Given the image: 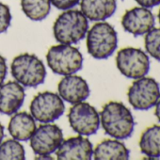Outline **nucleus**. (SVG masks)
<instances>
[{"mask_svg": "<svg viewBox=\"0 0 160 160\" xmlns=\"http://www.w3.org/2000/svg\"><path fill=\"white\" fill-rule=\"evenodd\" d=\"M100 124L107 135L122 140L133 135L135 120L127 107L121 102L111 101L102 108Z\"/></svg>", "mask_w": 160, "mask_h": 160, "instance_id": "obj_1", "label": "nucleus"}, {"mask_svg": "<svg viewBox=\"0 0 160 160\" xmlns=\"http://www.w3.org/2000/svg\"><path fill=\"white\" fill-rule=\"evenodd\" d=\"M89 30V22L81 11L67 10L56 19L53 33L57 42L74 44L82 41Z\"/></svg>", "mask_w": 160, "mask_h": 160, "instance_id": "obj_2", "label": "nucleus"}, {"mask_svg": "<svg viewBox=\"0 0 160 160\" xmlns=\"http://www.w3.org/2000/svg\"><path fill=\"white\" fill-rule=\"evenodd\" d=\"M11 71L13 78L23 87L36 88L42 84L46 78L43 62L34 54L25 53L14 58Z\"/></svg>", "mask_w": 160, "mask_h": 160, "instance_id": "obj_3", "label": "nucleus"}, {"mask_svg": "<svg viewBox=\"0 0 160 160\" xmlns=\"http://www.w3.org/2000/svg\"><path fill=\"white\" fill-rule=\"evenodd\" d=\"M88 53L96 59H107L118 47V34L108 23L99 22L87 32Z\"/></svg>", "mask_w": 160, "mask_h": 160, "instance_id": "obj_4", "label": "nucleus"}, {"mask_svg": "<svg viewBox=\"0 0 160 160\" xmlns=\"http://www.w3.org/2000/svg\"><path fill=\"white\" fill-rule=\"evenodd\" d=\"M49 68L57 74L69 75L83 67V56L76 47L71 44H58L49 48L46 54Z\"/></svg>", "mask_w": 160, "mask_h": 160, "instance_id": "obj_5", "label": "nucleus"}, {"mask_svg": "<svg viewBox=\"0 0 160 160\" xmlns=\"http://www.w3.org/2000/svg\"><path fill=\"white\" fill-rule=\"evenodd\" d=\"M160 96V86L152 77L136 79L128 89V102L136 110H148L153 108Z\"/></svg>", "mask_w": 160, "mask_h": 160, "instance_id": "obj_6", "label": "nucleus"}, {"mask_svg": "<svg viewBox=\"0 0 160 160\" xmlns=\"http://www.w3.org/2000/svg\"><path fill=\"white\" fill-rule=\"evenodd\" d=\"M116 65L120 72L127 78L138 79L150 71V58L139 48L126 47L121 49L116 57Z\"/></svg>", "mask_w": 160, "mask_h": 160, "instance_id": "obj_7", "label": "nucleus"}, {"mask_svg": "<svg viewBox=\"0 0 160 160\" xmlns=\"http://www.w3.org/2000/svg\"><path fill=\"white\" fill-rule=\"evenodd\" d=\"M30 114L40 122H52L60 118L65 110V105L62 98L52 92H43L38 93L31 101Z\"/></svg>", "mask_w": 160, "mask_h": 160, "instance_id": "obj_8", "label": "nucleus"}, {"mask_svg": "<svg viewBox=\"0 0 160 160\" xmlns=\"http://www.w3.org/2000/svg\"><path fill=\"white\" fill-rule=\"evenodd\" d=\"M68 120L72 129L81 136L94 135L100 127V115L89 103L74 104L69 111Z\"/></svg>", "mask_w": 160, "mask_h": 160, "instance_id": "obj_9", "label": "nucleus"}, {"mask_svg": "<svg viewBox=\"0 0 160 160\" xmlns=\"http://www.w3.org/2000/svg\"><path fill=\"white\" fill-rule=\"evenodd\" d=\"M63 141V133L57 124H41L30 138V147L37 155H50Z\"/></svg>", "mask_w": 160, "mask_h": 160, "instance_id": "obj_10", "label": "nucleus"}, {"mask_svg": "<svg viewBox=\"0 0 160 160\" xmlns=\"http://www.w3.org/2000/svg\"><path fill=\"white\" fill-rule=\"evenodd\" d=\"M155 24L152 12L144 7H135L125 12L122 18L123 29L135 37L145 35Z\"/></svg>", "mask_w": 160, "mask_h": 160, "instance_id": "obj_11", "label": "nucleus"}, {"mask_svg": "<svg viewBox=\"0 0 160 160\" xmlns=\"http://www.w3.org/2000/svg\"><path fill=\"white\" fill-rule=\"evenodd\" d=\"M56 154L58 160H91L93 146L89 138L81 135L72 137L61 142Z\"/></svg>", "mask_w": 160, "mask_h": 160, "instance_id": "obj_12", "label": "nucleus"}, {"mask_svg": "<svg viewBox=\"0 0 160 160\" xmlns=\"http://www.w3.org/2000/svg\"><path fill=\"white\" fill-rule=\"evenodd\" d=\"M58 95L72 105L85 101L91 93L86 80L78 75H64L58 85Z\"/></svg>", "mask_w": 160, "mask_h": 160, "instance_id": "obj_13", "label": "nucleus"}, {"mask_svg": "<svg viewBox=\"0 0 160 160\" xmlns=\"http://www.w3.org/2000/svg\"><path fill=\"white\" fill-rule=\"evenodd\" d=\"M25 90L17 81H9L0 86V112L5 115L16 113L24 104Z\"/></svg>", "mask_w": 160, "mask_h": 160, "instance_id": "obj_14", "label": "nucleus"}, {"mask_svg": "<svg viewBox=\"0 0 160 160\" xmlns=\"http://www.w3.org/2000/svg\"><path fill=\"white\" fill-rule=\"evenodd\" d=\"M79 3L82 13L94 22L108 19L117 10L116 0H80Z\"/></svg>", "mask_w": 160, "mask_h": 160, "instance_id": "obj_15", "label": "nucleus"}, {"mask_svg": "<svg viewBox=\"0 0 160 160\" xmlns=\"http://www.w3.org/2000/svg\"><path fill=\"white\" fill-rule=\"evenodd\" d=\"M35 119L31 114L22 111L16 112L11 118L8 130L10 135L16 140L27 141L29 140L36 130Z\"/></svg>", "mask_w": 160, "mask_h": 160, "instance_id": "obj_16", "label": "nucleus"}, {"mask_svg": "<svg viewBox=\"0 0 160 160\" xmlns=\"http://www.w3.org/2000/svg\"><path fill=\"white\" fill-rule=\"evenodd\" d=\"M95 160H127L130 157V151L124 143L118 139H105L93 150Z\"/></svg>", "mask_w": 160, "mask_h": 160, "instance_id": "obj_17", "label": "nucleus"}, {"mask_svg": "<svg viewBox=\"0 0 160 160\" xmlns=\"http://www.w3.org/2000/svg\"><path fill=\"white\" fill-rule=\"evenodd\" d=\"M140 152L148 158H160V125L148 127L139 139Z\"/></svg>", "mask_w": 160, "mask_h": 160, "instance_id": "obj_18", "label": "nucleus"}, {"mask_svg": "<svg viewBox=\"0 0 160 160\" xmlns=\"http://www.w3.org/2000/svg\"><path fill=\"white\" fill-rule=\"evenodd\" d=\"M21 8L30 20L42 21L50 12L51 2L50 0H21Z\"/></svg>", "mask_w": 160, "mask_h": 160, "instance_id": "obj_19", "label": "nucleus"}, {"mask_svg": "<svg viewBox=\"0 0 160 160\" xmlns=\"http://www.w3.org/2000/svg\"><path fill=\"white\" fill-rule=\"evenodd\" d=\"M26 152L23 145L16 139L0 143V160H24Z\"/></svg>", "mask_w": 160, "mask_h": 160, "instance_id": "obj_20", "label": "nucleus"}, {"mask_svg": "<svg viewBox=\"0 0 160 160\" xmlns=\"http://www.w3.org/2000/svg\"><path fill=\"white\" fill-rule=\"evenodd\" d=\"M145 49L152 58L160 61V28H152L145 34Z\"/></svg>", "mask_w": 160, "mask_h": 160, "instance_id": "obj_21", "label": "nucleus"}, {"mask_svg": "<svg viewBox=\"0 0 160 160\" xmlns=\"http://www.w3.org/2000/svg\"><path fill=\"white\" fill-rule=\"evenodd\" d=\"M11 22L12 13L10 8L3 3H0V34L8 30L11 26Z\"/></svg>", "mask_w": 160, "mask_h": 160, "instance_id": "obj_22", "label": "nucleus"}, {"mask_svg": "<svg viewBox=\"0 0 160 160\" xmlns=\"http://www.w3.org/2000/svg\"><path fill=\"white\" fill-rule=\"evenodd\" d=\"M50 2L58 10L67 11L72 9L77 4H79L80 0H50Z\"/></svg>", "mask_w": 160, "mask_h": 160, "instance_id": "obj_23", "label": "nucleus"}, {"mask_svg": "<svg viewBox=\"0 0 160 160\" xmlns=\"http://www.w3.org/2000/svg\"><path fill=\"white\" fill-rule=\"evenodd\" d=\"M7 72H8V67H7L6 58L0 54V86L4 83V80L7 75Z\"/></svg>", "mask_w": 160, "mask_h": 160, "instance_id": "obj_24", "label": "nucleus"}, {"mask_svg": "<svg viewBox=\"0 0 160 160\" xmlns=\"http://www.w3.org/2000/svg\"><path fill=\"white\" fill-rule=\"evenodd\" d=\"M135 1L140 5V7H144L147 9H152L160 5V0H135Z\"/></svg>", "mask_w": 160, "mask_h": 160, "instance_id": "obj_25", "label": "nucleus"}, {"mask_svg": "<svg viewBox=\"0 0 160 160\" xmlns=\"http://www.w3.org/2000/svg\"><path fill=\"white\" fill-rule=\"evenodd\" d=\"M154 115L156 116L157 120H158L159 122H160V96H159V98H158V100H157V102H156V104H155Z\"/></svg>", "mask_w": 160, "mask_h": 160, "instance_id": "obj_26", "label": "nucleus"}, {"mask_svg": "<svg viewBox=\"0 0 160 160\" xmlns=\"http://www.w3.org/2000/svg\"><path fill=\"white\" fill-rule=\"evenodd\" d=\"M3 138H4V126L0 123V143L2 142Z\"/></svg>", "mask_w": 160, "mask_h": 160, "instance_id": "obj_27", "label": "nucleus"}, {"mask_svg": "<svg viewBox=\"0 0 160 160\" xmlns=\"http://www.w3.org/2000/svg\"><path fill=\"white\" fill-rule=\"evenodd\" d=\"M158 20H159V23H160V10L158 12Z\"/></svg>", "mask_w": 160, "mask_h": 160, "instance_id": "obj_28", "label": "nucleus"}]
</instances>
